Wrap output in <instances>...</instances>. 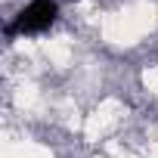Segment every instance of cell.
<instances>
[{
  "label": "cell",
  "instance_id": "6da1fadb",
  "mask_svg": "<svg viewBox=\"0 0 158 158\" xmlns=\"http://www.w3.org/2000/svg\"><path fill=\"white\" fill-rule=\"evenodd\" d=\"M59 16V6L56 0H31L25 10H19L16 22L6 25V34H37V31H47Z\"/></svg>",
  "mask_w": 158,
  "mask_h": 158
}]
</instances>
